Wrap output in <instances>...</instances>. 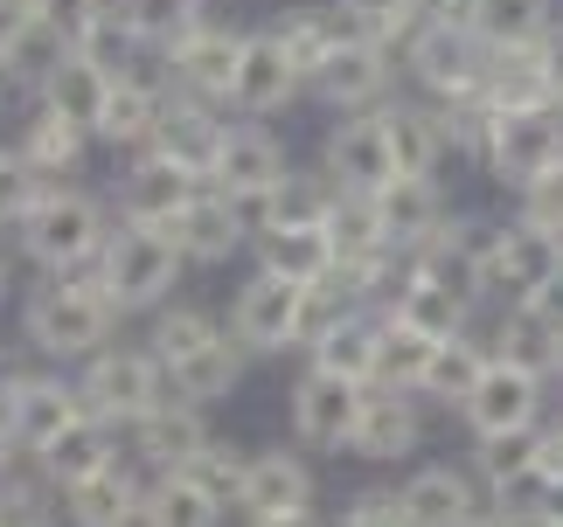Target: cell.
<instances>
[{"mask_svg": "<svg viewBox=\"0 0 563 527\" xmlns=\"http://www.w3.org/2000/svg\"><path fill=\"white\" fill-rule=\"evenodd\" d=\"M112 319H119V305L104 299V284L91 271H70V278H49L42 292H29L21 334L49 361H91L112 340Z\"/></svg>", "mask_w": 563, "mask_h": 527, "instance_id": "obj_1", "label": "cell"}, {"mask_svg": "<svg viewBox=\"0 0 563 527\" xmlns=\"http://www.w3.org/2000/svg\"><path fill=\"white\" fill-rule=\"evenodd\" d=\"M112 244V223H104L98 194L84 188H49L42 202L29 209V223H21V250H29L42 271L70 278V271H91Z\"/></svg>", "mask_w": 563, "mask_h": 527, "instance_id": "obj_2", "label": "cell"}, {"mask_svg": "<svg viewBox=\"0 0 563 527\" xmlns=\"http://www.w3.org/2000/svg\"><path fill=\"white\" fill-rule=\"evenodd\" d=\"M181 244L167 229H146V223H119V236L104 244V257L91 264V278L104 284V299L119 313H154V305L175 292L181 278Z\"/></svg>", "mask_w": 563, "mask_h": 527, "instance_id": "obj_3", "label": "cell"}, {"mask_svg": "<svg viewBox=\"0 0 563 527\" xmlns=\"http://www.w3.org/2000/svg\"><path fill=\"white\" fill-rule=\"evenodd\" d=\"M77 395L98 424H140L146 410L167 403V368H161L154 347H98Z\"/></svg>", "mask_w": 563, "mask_h": 527, "instance_id": "obj_4", "label": "cell"}, {"mask_svg": "<svg viewBox=\"0 0 563 527\" xmlns=\"http://www.w3.org/2000/svg\"><path fill=\"white\" fill-rule=\"evenodd\" d=\"M404 63H410V77L424 83L431 98H473L481 91V77H487V42L466 29V21H445V14H424L418 29L404 35Z\"/></svg>", "mask_w": 563, "mask_h": 527, "instance_id": "obj_5", "label": "cell"}, {"mask_svg": "<svg viewBox=\"0 0 563 527\" xmlns=\"http://www.w3.org/2000/svg\"><path fill=\"white\" fill-rule=\"evenodd\" d=\"M307 292L313 284L257 271L230 305V340L244 347V355H286L292 340H307Z\"/></svg>", "mask_w": 563, "mask_h": 527, "instance_id": "obj_6", "label": "cell"}, {"mask_svg": "<svg viewBox=\"0 0 563 527\" xmlns=\"http://www.w3.org/2000/svg\"><path fill=\"white\" fill-rule=\"evenodd\" d=\"M563 271V236L536 229V223H508V229H487V257H481V292H501V299H536L543 284Z\"/></svg>", "mask_w": 563, "mask_h": 527, "instance_id": "obj_7", "label": "cell"}, {"mask_svg": "<svg viewBox=\"0 0 563 527\" xmlns=\"http://www.w3.org/2000/svg\"><path fill=\"white\" fill-rule=\"evenodd\" d=\"M487 167L501 181L529 188L550 167H563V104H529V112H501L487 139Z\"/></svg>", "mask_w": 563, "mask_h": 527, "instance_id": "obj_8", "label": "cell"}, {"mask_svg": "<svg viewBox=\"0 0 563 527\" xmlns=\"http://www.w3.org/2000/svg\"><path fill=\"white\" fill-rule=\"evenodd\" d=\"M355 416H362V389L328 375V368H307L292 382V430L307 451H341L355 445Z\"/></svg>", "mask_w": 563, "mask_h": 527, "instance_id": "obj_9", "label": "cell"}, {"mask_svg": "<svg viewBox=\"0 0 563 527\" xmlns=\"http://www.w3.org/2000/svg\"><path fill=\"white\" fill-rule=\"evenodd\" d=\"M466 424L473 437H508V430H536V410H543V375H529V368L515 361H487L481 382L466 395Z\"/></svg>", "mask_w": 563, "mask_h": 527, "instance_id": "obj_10", "label": "cell"}, {"mask_svg": "<svg viewBox=\"0 0 563 527\" xmlns=\"http://www.w3.org/2000/svg\"><path fill=\"white\" fill-rule=\"evenodd\" d=\"M0 416H8V430H14L21 451H42L49 437H63L84 416V395L49 382V375H8V382H0Z\"/></svg>", "mask_w": 563, "mask_h": 527, "instance_id": "obj_11", "label": "cell"}, {"mask_svg": "<svg viewBox=\"0 0 563 527\" xmlns=\"http://www.w3.org/2000/svg\"><path fill=\"white\" fill-rule=\"evenodd\" d=\"M328 181L349 194H383L397 181V153H389V125L383 112H355L349 125H334L328 139Z\"/></svg>", "mask_w": 563, "mask_h": 527, "instance_id": "obj_12", "label": "cell"}, {"mask_svg": "<svg viewBox=\"0 0 563 527\" xmlns=\"http://www.w3.org/2000/svg\"><path fill=\"white\" fill-rule=\"evenodd\" d=\"M236 63H244V29H223V21H202V29H188L167 49L175 91H188V98H230Z\"/></svg>", "mask_w": 563, "mask_h": 527, "instance_id": "obj_13", "label": "cell"}, {"mask_svg": "<svg viewBox=\"0 0 563 527\" xmlns=\"http://www.w3.org/2000/svg\"><path fill=\"white\" fill-rule=\"evenodd\" d=\"M389 77H397V70H389V42L349 29V35H341V49L328 56V70H320L313 91L328 98V104H341V112H376L383 91H389Z\"/></svg>", "mask_w": 563, "mask_h": 527, "instance_id": "obj_14", "label": "cell"}, {"mask_svg": "<svg viewBox=\"0 0 563 527\" xmlns=\"http://www.w3.org/2000/svg\"><path fill=\"white\" fill-rule=\"evenodd\" d=\"M167 236L181 244L188 264H223V257H236L251 244V223H244V209H236L223 188H195L188 209L167 223Z\"/></svg>", "mask_w": 563, "mask_h": 527, "instance_id": "obj_15", "label": "cell"}, {"mask_svg": "<svg viewBox=\"0 0 563 527\" xmlns=\"http://www.w3.org/2000/svg\"><path fill=\"white\" fill-rule=\"evenodd\" d=\"M299 98V70L286 56V42H278L272 29L244 35V63H236V83H230V104L244 119H265V112H286V104Z\"/></svg>", "mask_w": 563, "mask_h": 527, "instance_id": "obj_16", "label": "cell"}, {"mask_svg": "<svg viewBox=\"0 0 563 527\" xmlns=\"http://www.w3.org/2000/svg\"><path fill=\"white\" fill-rule=\"evenodd\" d=\"M188 194H195V173H188V167H175L167 153L146 146L140 160H133V173L119 181V223L167 229V223H175V215L188 209Z\"/></svg>", "mask_w": 563, "mask_h": 527, "instance_id": "obj_17", "label": "cell"}, {"mask_svg": "<svg viewBox=\"0 0 563 527\" xmlns=\"http://www.w3.org/2000/svg\"><path fill=\"white\" fill-rule=\"evenodd\" d=\"M230 139V125L209 112V98H167L161 104V132H154V153H167L175 167H188L195 181H209V167H216V153H223Z\"/></svg>", "mask_w": 563, "mask_h": 527, "instance_id": "obj_18", "label": "cell"}, {"mask_svg": "<svg viewBox=\"0 0 563 527\" xmlns=\"http://www.w3.org/2000/svg\"><path fill=\"white\" fill-rule=\"evenodd\" d=\"M418 389H397V382H376V389H362V416H355V445L362 458H410V445H418V430H424V416L418 403H410Z\"/></svg>", "mask_w": 563, "mask_h": 527, "instance_id": "obj_19", "label": "cell"}, {"mask_svg": "<svg viewBox=\"0 0 563 527\" xmlns=\"http://www.w3.org/2000/svg\"><path fill=\"white\" fill-rule=\"evenodd\" d=\"M286 173H292V167H286V146H278L272 132L236 125L230 139H223V153H216V167H209V188H223V194H236V202H251V194L278 188Z\"/></svg>", "mask_w": 563, "mask_h": 527, "instance_id": "obj_20", "label": "cell"}, {"mask_svg": "<svg viewBox=\"0 0 563 527\" xmlns=\"http://www.w3.org/2000/svg\"><path fill=\"white\" fill-rule=\"evenodd\" d=\"M63 514H70L77 527H133V520H146V486L112 458L104 472L63 486Z\"/></svg>", "mask_w": 563, "mask_h": 527, "instance_id": "obj_21", "label": "cell"}, {"mask_svg": "<svg viewBox=\"0 0 563 527\" xmlns=\"http://www.w3.org/2000/svg\"><path fill=\"white\" fill-rule=\"evenodd\" d=\"M133 430H140V458H154L161 472H188L195 458L216 445L209 424H202V403H175V395H167L161 410H146Z\"/></svg>", "mask_w": 563, "mask_h": 527, "instance_id": "obj_22", "label": "cell"}, {"mask_svg": "<svg viewBox=\"0 0 563 527\" xmlns=\"http://www.w3.org/2000/svg\"><path fill=\"white\" fill-rule=\"evenodd\" d=\"M313 347V368H328V375L369 389L376 368H383V319H362V313H341L334 326H320L307 340Z\"/></svg>", "mask_w": 563, "mask_h": 527, "instance_id": "obj_23", "label": "cell"}, {"mask_svg": "<svg viewBox=\"0 0 563 527\" xmlns=\"http://www.w3.org/2000/svg\"><path fill=\"white\" fill-rule=\"evenodd\" d=\"M376 209H383L389 250H424L431 236L445 229V194H439V181H410V173H397V181L376 194Z\"/></svg>", "mask_w": 563, "mask_h": 527, "instance_id": "obj_24", "label": "cell"}, {"mask_svg": "<svg viewBox=\"0 0 563 527\" xmlns=\"http://www.w3.org/2000/svg\"><path fill=\"white\" fill-rule=\"evenodd\" d=\"M404 520L410 527H466L473 514H481V500H473V479L452 472V466H424L404 479Z\"/></svg>", "mask_w": 563, "mask_h": 527, "instance_id": "obj_25", "label": "cell"}, {"mask_svg": "<svg viewBox=\"0 0 563 527\" xmlns=\"http://www.w3.org/2000/svg\"><path fill=\"white\" fill-rule=\"evenodd\" d=\"M466 305H473L466 292H452V284L410 271L397 292H389V319H404L410 334H424V340H452V334H466Z\"/></svg>", "mask_w": 563, "mask_h": 527, "instance_id": "obj_26", "label": "cell"}, {"mask_svg": "<svg viewBox=\"0 0 563 527\" xmlns=\"http://www.w3.org/2000/svg\"><path fill=\"white\" fill-rule=\"evenodd\" d=\"M307 500H313V479H307V466H299L292 451H257L244 466V493H236V507H244L251 520L292 514V507H307Z\"/></svg>", "mask_w": 563, "mask_h": 527, "instance_id": "obj_27", "label": "cell"}, {"mask_svg": "<svg viewBox=\"0 0 563 527\" xmlns=\"http://www.w3.org/2000/svg\"><path fill=\"white\" fill-rule=\"evenodd\" d=\"M334 264H341V250H334L328 223L257 236V271H278V278H292V284H320V278L334 271Z\"/></svg>", "mask_w": 563, "mask_h": 527, "instance_id": "obj_28", "label": "cell"}, {"mask_svg": "<svg viewBox=\"0 0 563 527\" xmlns=\"http://www.w3.org/2000/svg\"><path fill=\"white\" fill-rule=\"evenodd\" d=\"M349 29H355L349 14H320V8H286V14L272 21V35L286 42L299 83H320V70H328V56L341 49V35H349Z\"/></svg>", "mask_w": 563, "mask_h": 527, "instance_id": "obj_29", "label": "cell"}, {"mask_svg": "<svg viewBox=\"0 0 563 527\" xmlns=\"http://www.w3.org/2000/svg\"><path fill=\"white\" fill-rule=\"evenodd\" d=\"M494 347H501L494 361H515V368H529V375H563V326L550 313H536V305H515V313L494 326Z\"/></svg>", "mask_w": 563, "mask_h": 527, "instance_id": "obj_30", "label": "cell"}, {"mask_svg": "<svg viewBox=\"0 0 563 527\" xmlns=\"http://www.w3.org/2000/svg\"><path fill=\"white\" fill-rule=\"evenodd\" d=\"M236 382H244V347H236L230 334H216L209 347H195L188 361L167 368V389H175L181 403H223Z\"/></svg>", "mask_w": 563, "mask_h": 527, "instance_id": "obj_31", "label": "cell"}, {"mask_svg": "<svg viewBox=\"0 0 563 527\" xmlns=\"http://www.w3.org/2000/svg\"><path fill=\"white\" fill-rule=\"evenodd\" d=\"M550 29H556L550 0H473V35L487 49H536V42H550Z\"/></svg>", "mask_w": 563, "mask_h": 527, "instance_id": "obj_32", "label": "cell"}, {"mask_svg": "<svg viewBox=\"0 0 563 527\" xmlns=\"http://www.w3.org/2000/svg\"><path fill=\"white\" fill-rule=\"evenodd\" d=\"M383 125H389V153H397V173H410V181H431V173H439V153L452 146V139H445V119H439V112H424V104H389Z\"/></svg>", "mask_w": 563, "mask_h": 527, "instance_id": "obj_33", "label": "cell"}, {"mask_svg": "<svg viewBox=\"0 0 563 527\" xmlns=\"http://www.w3.org/2000/svg\"><path fill=\"white\" fill-rule=\"evenodd\" d=\"M35 458H42V472H49L56 486H77V479H91V472L112 466V424H98V416L84 410L77 424L63 430V437H49Z\"/></svg>", "mask_w": 563, "mask_h": 527, "instance_id": "obj_34", "label": "cell"}, {"mask_svg": "<svg viewBox=\"0 0 563 527\" xmlns=\"http://www.w3.org/2000/svg\"><path fill=\"white\" fill-rule=\"evenodd\" d=\"M112 70H98V63H84L77 49H70V63H63V70L42 83V104H49V112H63L70 125H84V132H98V119H104V98H112Z\"/></svg>", "mask_w": 563, "mask_h": 527, "instance_id": "obj_35", "label": "cell"}, {"mask_svg": "<svg viewBox=\"0 0 563 527\" xmlns=\"http://www.w3.org/2000/svg\"><path fill=\"white\" fill-rule=\"evenodd\" d=\"M161 104L167 98H154L140 77H119L112 83V98H104V119H98V139H112V146H133V153H146L154 146V132H161Z\"/></svg>", "mask_w": 563, "mask_h": 527, "instance_id": "obj_36", "label": "cell"}, {"mask_svg": "<svg viewBox=\"0 0 563 527\" xmlns=\"http://www.w3.org/2000/svg\"><path fill=\"white\" fill-rule=\"evenodd\" d=\"M84 139H91L84 125H70L63 112H49V104H42V112H35L29 125H21V160L42 167L49 181H63V173H70V167L84 160Z\"/></svg>", "mask_w": 563, "mask_h": 527, "instance_id": "obj_37", "label": "cell"}, {"mask_svg": "<svg viewBox=\"0 0 563 527\" xmlns=\"http://www.w3.org/2000/svg\"><path fill=\"white\" fill-rule=\"evenodd\" d=\"M223 500H216L195 472H161V486L146 493V527H216Z\"/></svg>", "mask_w": 563, "mask_h": 527, "instance_id": "obj_38", "label": "cell"}, {"mask_svg": "<svg viewBox=\"0 0 563 527\" xmlns=\"http://www.w3.org/2000/svg\"><path fill=\"white\" fill-rule=\"evenodd\" d=\"M487 361H494V355H481V347H473L466 334H452V340H439V347H431V361H424V382H418V395H424V403H466Z\"/></svg>", "mask_w": 563, "mask_h": 527, "instance_id": "obj_39", "label": "cell"}, {"mask_svg": "<svg viewBox=\"0 0 563 527\" xmlns=\"http://www.w3.org/2000/svg\"><path fill=\"white\" fill-rule=\"evenodd\" d=\"M328 236H334V250H341V257H383V250H389V229H383L376 194H349V188H334Z\"/></svg>", "mask_w": 563, "mask_h": 527, "instance_id": "obj_40", "label": "cell"}, {"mask_svg": "<svg viewBox=\"0 0 563 527\" xmlns=\"http://www.w3.org/2000/svg\"><path fill=\"white\" fill-rule=\"evenodd\" d=\"M119 14L140 49H175L188 29H202V0H119Z\"/></svg>", "mask_w": 563, "mask_h": 527, "instance_id": "obj_41", "label": "cell"}, {"mask_svg": "<svg viewBox=\"0 0 563 527\" xmlns=\"http://www.w3.org/2000/svg\"><path fill=\"white\" fill-rule=\"evenodd\" d=\"M216 334H223V326H216L209 313H195V305H167V313L154 319V355H161V368H175V361H188L195 347H209Z\"/></svg>", "mask_w": 563, "mask_h": 527, "instance_id": "obj_42", "label": "cell"}, {"mask_svg": "<svg viewBox=\"0 0 563 527\" xmlns=\"http://www.w3.org/2000/svg\"><path fill=\"white\" fill-rule=\"evenodd\" d=\"M431 347H439V340L410 334L404 319H383V368H376V382L418 389V382H424V361H431Z\"/></svg>", "mask_w": 563, "mask_h": 527, "instance_id": "obj_43", "label": "cell"}, {"mask_svg": "<svg viewBox=\"0 0 563 527\" xmlns=\"http://www.w3.org/2000/svg\"><path fill=\"white\" fill-rule=\"evenodd\" d=\"M334 14H349L362 35L376 42H404L424 21V0H334Z\"/></svg>", "mask_w": 563, "mask_h": 527, "instance_id": "obj_44", "label": "cell"}, {"mask_svg": "<svg viewBox=\"0 0 563 527\" xmlns=\"http://www.w3.org/2000/svg\"><path fill=\"white\" fill-rule=\"evenodd\" d=\"M140 49V35L133 29H125V14L112 8V14H91V21H84V29H77V56L84 63H98V70H125V56H133Z\"/></svg>", "mask_w": 563, "mask_h": 527, "instance_id": "obj_45", "label": "cell"}, {"mask_svg": "<svg viewBox=\"0 0 563 527\" xmlns=\"http://www.w3.org/2000/svg\"><path fill=\"white\" fill-rule=\"evenodd\" d=\"M49 188H56V181H49L42 167H29L21 153H14V160H0V223L21 229V223H29V209H35Z\"/></svg>", "mask_w": 563, "mask_h": 527, "instance_id": "obj_46", "label": "cell"}, {"mask_svg": "<svg viewBox=\"0 0 563 527\" xmlns=\"http://www.w3.org/2000/svg\"><path fill=\"white\" fill-rule=\"evenodd\" d=\"M49 486L56 479H0V527H49Z\"/></svg>", "mask_w": 563, "mask_h": 527, "instance_id": "obj_47", "label": "cell"}, {"mask_svg": "<svg viewBox=\"0 0 563 527\" xmlns=\"http://www.w3.org/2000/svg\"><path fill=\"white\" fill-rule=\"evenodd\" d=\"M244 466H251V458L244 451H230V445H209L202 458H195V479H202V486L216 493V500H236V493H244Z\"/></svg>", "mask_w": 563, "mask_h": 527, "instance_id": "obj_48", "label": "cell"}, {"mask_svg": "<svg viewBox=\"0 0 563 527\" xmlns=\"http://www.w3.org/2000/svg\"><path fill=\"white\" fill-rule=\"evenodd\" d=\"M522 223L563 236V167H550L543 181H529V188H522Z\"/></svg>", "mask_w": 563, "mask_h": 527, "instance_id": "obj_49", "label": "cell"}, {"mask_svg": "<svg viewBox=\"0 0 563 527\" xmlns=\"http://www.w3.org/2000/svg\"><path fill=\"white\" fill-rule=\"evenodd\" d=\"M341 527H410V520H404L397 493H355L349 514H341Z\"/></svg>", "mask_w": 563, "mask_h": 527, "instance_id": "obj_50", "label": "cell"}, {"mask_svg": "<svg viewBox=\"0 0 563 527\" xmlns=\"http://www.w3.org/2000/svg\"><path fill=\"white\" fill-rule=\"evenodd\" d=\"M35 21H42V0H0V56H8Z\"/></svg>", "mask_w": 563, "mask_h": 527, "instance_id": "obj_51", "label": "cell"}, {"mask_svg": "<svg viewBox=\"0 0 563 527\" xmlns=\"http://www.w3.org/2000/svg\"><path fill=\"white\" fill-rule=\"evenodd\" d=\"M522 305H536V313H550V319L563 326V271H556V278H550V284H543L536 299H522Z\"/></svg>", "mask_w": 563, "mask_h": 527, "instance_id": "obj_52", "label": "cell"}, {"mask_svg": "<svg viewBox=\"0 0 563 527\" xmlns=\"http://www.w3.org/2000/svg\"><path fill=\"white\" fill-rule=\"evenodd\" d=\"M543 479H550V486H563V430L543 437Z\"/></svg>", "mask_w": 563, "mask_h": 527, "instance_id": "obj_53", "label": "cell"}, {"mask_svg": "<svg viewBox=\"0 0 563 527\" xmlns=\"http://www.w3.org/2000/svg\"><path fill=\"white\" fill-rule=\"evenodd\" d=\"M543 49H550V77H556V98H563V29H550Z\"/></svg>", "mask_w": 563, "mask_h": 527, "instance_id": "obj_54", "label": "cell"}, {"mask_svg": "<svg viewBox=\"0 0 563 527\" xmlns=\"http://www.w3.org/2000/svg\"><path fill=\"white\" fill-rule=\"evenodd\" d=\"M257 527H313V514H307V507H292V514H265Z\"/></svg>", "mask_w": 563, "mask_h": 527, "instance_id": "obj_55", "label": "cell"}, {"mask_svg": "<svg viewBox=\"0 0 563 527\" xmlns=\"http://www.w3.org/2000/svg\"><path fill=\"white\" fill-rule=\"evenodd\" d=\"M14 451H21V445H14V430H8V416H0V479H8V466H14Z\"/></svg>", "mask_w": 563, "mask_h": 527, "instance_id": "obj_56", "label": "cell"}, {"mask_svg": "<svg viewBox=\"0 0 563 527\" xmlns=\"http://www.w3.org/2000/svg\"><path fill=\"white\" fill-rule=\"evenodd\" d=\"M0 299H8V257H0Z\"/></svg>", "mask_w": 563, "mask_h": 527, "instance_id": "obj_57", "label": "cell"}, {"mask_svg": "<svg viewBox=\"0 0 563 527\" xmlns=\"http://www.w3.org/2000/svg\"><path fill=\"white\" fill-rule=\"evenodd\" d=\"M0 160H8V153H0Z\"/></svg>", "mask_w": 563, "mask_h": 527, "instance_id": "obj_58", "label": "cell"}]
</instances>
